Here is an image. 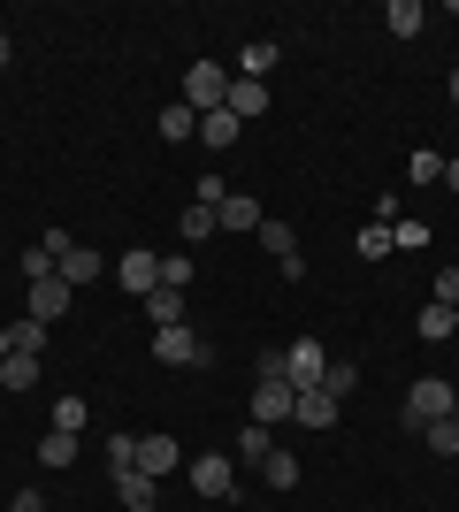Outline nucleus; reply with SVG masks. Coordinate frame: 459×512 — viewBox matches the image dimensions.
<instances>
[{"mask_svg":"<svg viewBox=\"0 0 459 512\" xmlns=\"http://www.w3.org/2000/svg\"><path fill=\"white\" fill-rule=\"evenodd\" d=\"M108 467H115V474L138 467V436H123V428H115V436H108Z\"/></svg>","mask_w":459,"mask_h":512,"instance_id":"32","label":"nucleus"},{"mask_svg":"<svg viewBox=\"0 0 459 512\" xmlns=\"http://www.w3.org/2000/svg\"><path fill=\"white\" fill-rule=\"evenodd\" d=\"M452 421H459V413H452Z\"/></svg>","mask_w":459,"mask_h":512,"instance_id":"42","label":"nucleus"},{"mask_svg":"<svg viewBox=\"0 0 459 512\" xmlns=\"http://www.w3.org/2000/svg\"><path fill=\"white\" fill-rule=\"evenodd\" d=\"M115 497H123V505H131V512H146L153 497H161V482H146V474H138V467H123V474H115Z\"/></svg>","mask_w":459,"mask_h":512,"instance_id":"18","label":"nucleus"},{"mask_svg":"<svg viewBox=\"0 0 459 512\" xmlns=\"http://www.w3.org/2000/svg\"><path fill=\"white\" fill-rule=\"evenodd\" d=\"M414 337H429V344H444V337H459V306H421V321H414Z\"/></svg>","mask_w":459,"mask_h":512,"instance_id":"14","label":"nucleus"},{"mask_svg":"<svg viewBox=\"0 0 459 512\" xmlns=\"http://www.w3.org/2000/svg\"><path fill=\"white\" fill-rule=\"evenodd\" d=\"M322 375H329V352H322L314 337H299V344L284 352V383H291V390H322Z\"/></svg>","mask_w":459,"mask_h":512,"instance_id":"6","label":"nucleus"},{"mask_svg":"<svg viewBox=\"0 0 459 512\" xmlns=\"http://www.w3.org/2000/svg\"><path fill=\"white\" fill-rule=\"evenodd\" d=\"M0 390H8V383H0Z\"/></svg>","mask_w":459,"mask_h":512,"instance_id":"43","label":"nucleus"},{"mask_svg":"<svg viewBox=\"0 0 459 512\" xmlns=\"http://www.w3.org/2000/svg\"><path fill=\"white\" fill-rule=\"evenodd\" d=\"M268 222V207L253 192H222V207H215V230H238V237H253Z\"/></svg>","mask_w":459,"mask_h":512,"instance_id":"7","label":"nucleus"},{"mask_svg":"<svg viewBox=\"0 0 459 512\" xmlns=\"http://www.w3.org/2000/svg\"><path fill=\"white\" fill-rule=\"evenodd\" d=\"M238 115H230V107H215V115H199V146H238Z\"/></svg>","mask_w":459,"mask_h":512,"instance_id":"19","label":"nucleus"},{"mask_svg":"<svg viewBox=\"0 0 459 512\" xmlns=\"http://www.w3.org/2000/svg\"><path fill=\"white\" fill-rule=\"evenodd\" d=\"M161 138H199V115L184 100H169V107H161Z\"/></svg>","mask_w":459,"mask_h":512,"instance_id":"23","label":"nucleus"},{"mask_svg":"<svg viewBox=\"0 0 459 512\" xmlns=\"http://www.w3.org/2000/svg\"><path fill=\"white\" fill-rule=\"evenodd\" d=\"M253 237H261V253L276 260V268H291V260H299V237H291V222H276V214H268Z\"/></svg>","mask_w":459,"mask_h":512,"instance_id":"13","label":"nucleus"},{"mask_svg":"<svg viewBox=\"0 0 459 512\" xmlns=\"http://www.w3.org/2000/svg\"><path fill=\"white\" fill-rule=\"evenodd\" d=\"M322 390H329V398H337V406H345L352 390H360V367H352V360H329V375H322Z\"/></svg>","mask_w":459,"mask_h":512,"instance_id":"24","label":"nucleus"},{"mask_svg":"<svg viewBox=\"0 0 459 512\" xmlns=\"http://www.w3.org/2000/svg\"><path fill=\"white\" fill-rule=\"evenodd\" d=\"M444 184H452V192H459V161H444Z\"/></svg>","mask_w":459,"mask_h":512,"instance_id":"40","label":"nucleus"},{"mask_svg":"<svg viewBox=\"0 0 459 512\" xmlns=\"http://www.w3.org/2000/svg\"><path fill=\"white\" fill-rule=\"evenodd\" d=\"M146 321H153V329H184V291H169V283H161V291L146 299Z\"/></svg>","mask_w":459,"mask_h":512,"instance_id":"17","label":"nucleus"},{"mask_svg":"<svg viewBox=\"0 0 459 512\" xmlns=\"http://www.w3.org/2000/svg\"><path fill=\"white\" fill-rule=\"evenodd\" d=\"M383 23H391L398 39H421V31H429V8H421V0H391V8H383Z\"/></svg>","mask_w":459,"mask_h":512,"instance_id":"16","label":"nucleus"},{"mask_svg":"<svg viewBox=\"0 0 459 512\" xmlns=\"http://www.w3.org/2000/svg\"><path fill=\"white\" fill-rule=\"evenodd\" d=\"M261 474L276 482V490H299V459H291V451H268V459H261Z\"/></svg>","mask_w":459,"mask_h":512,"instance_id":"25","label":"nucleus"},{"mask_svg":"<svg viewBox=\"0 0 459 512\" xmlns=\"http://www.w3.org/2000/svg\"><path fill=\"white\" fill-rule=\"evenodd\" d=\"M268 69H276V39H253L245 46V77H268Z\"/></svg>","mask_w":459,"mask_h":512,"instance_id":"30","label":"nucleus"},{"mask_svg":"<svg viewBox=\"0 0 459 512\" xmlns=\"http://www.w3.org/2000/svg\"><path fill=\"white\" fill-rule=\"evenodd\" d=\"M85 421H92V406H85V398H54V428H69V436H77Z\"/></svg>","mask_w":459,"mask_h":512,"instance_id":"28","label":"nucleus"},{"mask_svg":"<svg viewBox=\"0 0 459 512\" xmlns=\"http://www.w3.org/2000/svg\"><path fill=\"white\" fill-rule=\"evenodd\" d=\"M452 413H459V390L444 383V375H421V383L406 390V421H414V428H429V421H452Z\"/></svg>","mask_w":459,"mask_h":512,"instance_id":"1","label":"nucleus"},{"mask_svg":"<svg viewBox=\"0 0 459 512\" xmlns=\"http://www.w3.org/2000/svg\"><path fill=\"white\" fill-rule=\"evenodd\" d=\"M8 352H16V329H0V360H8Z\"/></svg>","mask_w":459,"mask_h":512,"instance_id":"38","label":"nucleus"},{"mask_svg":"<svg viewBox=\"0 0 459 512\" xmlns=\"http://www.w3.org/2000/svg\"><path fill=\"white\" fill-rule=\"evenodd\" d=\"M54 276H62L69 291H77V283H92V276H108V260L92 253V245H69V253H62V268H54Z\"/></svg>","mask_w":459,"mask_h":512,"instance_id":"12","label":"nucleus"},{"mask_svg":"<svg viewBox=\"0 0 459 512\" xmlns=\"http://www.w3.org/2000/svg\"><path fill=\"white\" fill-rule=\"evenodd\" d=\"M391 245L398 253H421V245H429V222H391Z\"/></svg>","mask_w":459,"mask_h":512,"instance_id":"31","label":"nucleus"},{"mask_svg":"<svg viewBox=\"0 0 459 512\" xmlns=\"http://www.w3.org/2000/svg\"><path fill=\"white\" fill-rule=\"evenodd\" d=\"M115 283H123L131 299H153V291H161V253H146V245H131V253L115 260Z\"/></svg>","mask_w":459,"mask_h":512,"instance_id":"5","label":"nucleus"},{"mask_svg":"<svg viewBox=\"0 0 459 512\" xmlns=\"http://www.w3.org/2000/svg\"><path fill=\"white\" fill-rule=\"evenodd\" d=\"M8 512H46V497L39 490H16V497H8Z\"/></svg>","mask_w":459,"mask_h":512,"instance_id":"37","label":"nucleus"},{"mask_svg":"<svg viewBox=\"0 0 459 512\" xmlns=\"http://www.w3.org/2000/svg\"><path fill=\"white\" fill-rule=\"evenodd\" d=\"M291 413H299V390H291V383H253V421H261V428L291 421Z\"/></svg>","mask_w":459,"mask_h":512,"instance_id":"8","label":"nucleus"},{"mask_svg":"<svg viewBox=\"0 0 459 512\" xmlns=\"http://www.w3.org/2000/svg\"><path fill=\"white\" fill-rule=\"evenodd\" d=\"M414 184H444V153L437 146H414Z\"/></svg>","mask_w":459,"mask_h":512,"instance_id":"29","label":"nucleus"},{"mask_svg":"<svg viewBox=\"0 0 459 512\" xmlns=\"http://www.w3.org/2000/svg\"><path fill=\"white\" fill-rule=\"evenodd\" d=\"M184 237H192V245H199V237H215V207H184Z\"/></svg>","mask_w":459,"mask_h":512,"instance_id":"33","label":"nucleus"},{"mask_svg":"<svg viewBox=\"0 0 459 512\" xmlns=\"http://www.w3.org/2000/svg\"><path fill=\"white\" fill-rule=\"evenodd\" d=\"M383 253H398V245H391V222H368V230H360V260H383Z\"/></svg>","mask_w":459,"mask_h":512,"instance_id":"27","label":"nucleus"},{"mask_svg":"<svg viewBox=\"0 0 459 512\" xmlns=\"http://www.w3.org/2000/svg\"><path fill=\"white\" fill-rule=\"evenodd\" d=\"M437 306H459V268H444V276H437Z\"/></svg>","mask_w":459,"mask_h":512,"instance_id":"36","label":"nucleus"},{"mask_svg":"<svg viewBox=\"0 0 459 512\" xmlns=\"http://www.w3.org/2000/svg\"><path fill=\"white\" fill-rule=\"evenodd\" d=\"M421 444L444 451V459H459V421H429V428H421Z\"/></svg>","mask_w":459,"mask_h":512,"instance_id":"26","label":"nucleus"},{"mask_svg":"<svg viewBox=\"0 0 459 512\" xmlns=\"http://www.w3.org/2000/svg\"><path fill=\"white\" fill-rule=\"evenodd\" d=\"M222 100H230V69L222 62H192L184 69V107H192V115H215Z\"/></svg>","mask_w":459,"mask_h":512,"instance_id":"2","label":"nucleus"},{"mask_svg":"<svg viewBox=\"0 0 459 512\" xmlns=\"http://www.w3.org/2000/svg\"><path fill=\"white\" fill-rule=\"evenodd\" d=\"M444 92H452V100H459V69H452V77H444Z\"/></svg>","mask_w":459,"mask_h":512,"instance_id":"41","label":"nucleus"},{"mask_svg":"<svg viewBox=\"0 0 459 512\" xmlns=\"http://www.w3.org/2000/svg\"><path fill=\"white\" fill-rule=\"evenodd\" d=\"M222 107H230L238 123H261V115H268V85H261V77H230V100H222Z\"/></svg>","mask_w":459,"mask_h":512,"instance_id":"10","label":"nucleus"},{"mask_svg":"<svg viewBox=\"0 0 459 512\" xmlns=\"http://www.w3.org/2000/svg\"><path fill=\"white\" fill-rule=\"evenodd\" d=\"M299 428H337V398L329 390H299V413H291Z\"/></svg>","mask_w":459,"mask_h":512,"instance_id":"15","label":"nucleus"},{"mask_svg":"<svg viewBox=\"0 0 459 512\" xmlns=\"http://www.w3.org/2000/svg\"><path fill=\"white\" fill-rule=\"evenodd\" d=\"M153 360H161V367H207L215 352H207V337L184 321V329H153Z\"/></svg>","mask_w":459,"mask_h":512,"instance_id":"3","label":"nucleus"},{"mask_svg":"<svg viewBox=\"0 0 459 512\" xmlns=\"http://www.w3.org/2000/svg\"><path fill=\"white\" fill-rule=\"evenodd\" d=\"M161 283H169V291H184V283H192V260H184V253L161 260Z\"/></svg>","mask_w":459,"mask_h":512,"instance_id":"34","label":"nucleus"},{"mask_svg":"<svg viewBox=\"0 0 459 512\" xmlns=\"http://www.w3.org/2000/svg\"><path fill=\"white\" fill-rule=\"evenodd\" d=\"M169 467H176V436H138V474L169 482Z\"/></svg>","mask_w":459,"mask_h":512,"instance_id":"11","label":"nucleus"},{"mask_svg":"<svg viewBox=\"0 0 459 512\" xmlns=\"http://www.w3.org/2000/svg\"><path fill=\"white\" fill-rule=\"evenodd\" d=\"M268 451H276V436H268L261 421H245V428H238V451H230V459H253V467H261Z\"/></svg>","mask_w":459,"mask_h":512,"instance_id":"22","label":"nucleus"},{"mask_svg":"<svg viewBox=\"0 0 459 512\" xmlns=\"http://www.w3.org/2000/svg\"><path fill=\"white\" fill-rule=\"evenodd\" d=\"M69 299H77V291H69L62 276H39V283H31V321H46V329H54V321L69 314Z\"/></svg>","mask_w":459,"mask_h":512,"instance_id":"9","label":"nucleus"},{"mask_svg":"<svg viewBox=\"0 0 459 512\" xmlns=\"http://www.w3.org/2000/svg\"><path fill=\"white\" fill-rule=\"evenodd\" d=\"M69 245H77V237H69V230H46V237H39V253L54 260V268H62V253H69Z\"/></svg>","mask_w":459,"mask_h":512,"instance_id":"35","label":"nucleus"},{"mask_svg":"<svg viewBox=\"0 0 459 512\" xmlns=\"http://www.w3.org/2000/svg\"><path fill=\"white\" fill-rule=\"evenodd\" d=\"M0 383H8V390H31V383H39V352H8V360H0Z\"/></svg>","mask_w":459,"mask_h":512,"instance_id":"20","label":"nucleus"},{"mask_svg":"<svg viewBox=\"0 0 459 512\" xmlns=\"http://www.w3.org/2000/svg\"><path fill=\"white\" fill-rule=\"evenodd\" d=\"M192 490H199V497H230V505H238V459L199 451V459H192Z\"/></svg>","mask_w":459,"mask_h":512,"instance_id":"4","label":"nucleus"},{"mask_svg":"<svg viewBox=\"0 0 459 512\" xmlns=\"http://www.w3.org/2000/svg\"><path fill=\"white\" fill-rule=\"evenodd\" d=\"M8 62H16V46H8V31H0V69H8Z\"/></svg>","mask_w":459,"mask_h":512,"instance_id":"39","label":"nucleus"},{"mask_svg":"<svg viewBox=\"0 0 459 512\" xmlns=\"http://www.w3.org/2000/svg\"><path fill=\"white\" fill-rule=\"evenodd\" d=\"M39 459H46V467H77V436H69V428H46V436H39Z\"/></svg>","mask_w":459,"mask_h":512,"instance_id":"21","label":"nucleus"}]
</instances>
